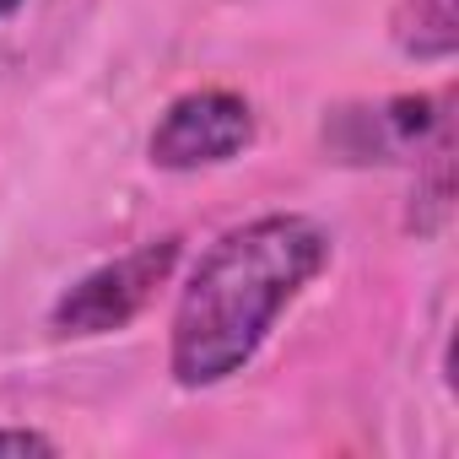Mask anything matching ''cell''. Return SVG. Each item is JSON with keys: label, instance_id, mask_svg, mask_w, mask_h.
<instances>
[{"label": "cell", "instance_id": "obj_1", "mask_svg": "<svg viewBox=\"0 0 459 459\" xmlns=\"http://www.w3.org/2000/svg\"><path fill=\"white\" fill-rule=\"evenodd\" d=\"M330 227L308 211H265L249 216L189 265L173 319H168V373L178 389L200 394L238 378L276 319L325 276Z\"/></svg>", "mask_w": 459, "mask_h": 459}, {"label": "cell", "instance_id": "obj_2", "mask_svg": "<svg viewBox=\"0 0 459 459\" xmlns=\"http://www.w3.org/2000/svg\"><path fill=\"white\" fill-rule=\"evenodd\" d=\"M178 260H184V238L162 233V238H146V244L92 265L87 276H76L49 303V330L65 335V341H98V335H114V330H130L162 298Z\"/></svg>", "mask_w": 459, "mask_h": 459}, {"label": "cell", "instance_id": "obj_3", "mask_svg": "<svg viewBox=\"0 0 459 459\" xmlns=\"http://www.w3.org/2000/svg\"><path fill=\"white\" fill-rule=\"evenodd\" d=\"M454 130L448 98L427 92H400L378 103H341L325 114V152L341 168H405L427 157V146Z\"/></svg>", "mask_w": 459, "mask_h": 459}, {"label": "cell", "instance_id": "obj_4", "mask_svg": "<svg viewBox=\"0 0 459 459\" xmlns=\"http://www.w3.org/2000/svg\"><path fill=\"white\" fill-rule=\"evenodd\" d=\"M260 125H255V103L233 87H195L184 98H173L152 135H146V162L162 173H200V168H221L238 162L255 146Z\"/></svg>", "mask_w": 459, "mask_h": 459}, {"label": "cell", "instance_id": "obj_5", "mask_svg": "<svg viewBox=\"0 0 459 459\" xmlns=\"http://www.w3.org/2000/svg\"><path fill=\"white\" fill-rule=\"evenodd\" d=\"M389 44L405 60L448 65L459 55V0H394Z\"/></svg>", "mask_w": 459, "mask_h": 459}, {"label": "cell", "instance_id": "obj_6", "mask_svg": "<svg viewBox=\"0 0 459 459\" xmlns=\"http://www.w3.org/2000/svg\"><path fill=\"white\" fill-rule=\"evenodd\" d=\"M448 216H454V130H443L427 146V157H416V189H411L405 227L421 233V238H432V233L448 227Z\"/></svg>", "mask_w": 459, "mask_h": 459}, {"label": "cell", "instance_id": "obj_7", "mask_svg": "<svg viewBox=\"0 0 459 459\" xmlns=\"http://www.w3.org/2000/svg\"><path fill=\"white\" fill-rule=\"evenodd\" d=\"M0 454H17V459H28V454H60V443L49 437V432H39V427H0Z\"/></svg>", "mask_w": 459, "mask_h": 459}, {"label": "cell", "instance_id": "obj_8", "mask_svg": "<svg viewBox=\"0 0 459 459\" xmlns=\"http://www.w3.org/2000/svg\"><path fill=\"white\" fill-rule=\"evenodd\" d=\"M22 6H28V0H0V22H6V17H17Z\"/></svg>", "mask_w": 459, "mask_h": 459}]
</instances>
